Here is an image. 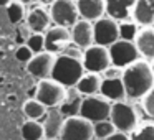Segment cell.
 <instances>
[{
  "label": "cell",
  "mask_w": 154,
  "mask_h": 140,
  "mask_svg": "<svg viewBox=\"0 0 154 140\" xmlns=\"http://www.w3.org/2000/svg\"><path fill=\"white\" fill-rule=\"evenodd\" d=\"M123 83L126 87L128 99H143L154 87V73L151 63L139 60L123 71Z\"/></svg>",
  "instance_id": "1"
},
{
  "label": "cell",
  "mask_w": 154,
  "mask_h": 140,
  "mask_svg": "<svg viewBox=\"0 0 154 140\" xmlns=\"http://www.w3.org/2000/svg\"><path fill=\"white\" fill-rule=\"evenodd\" d=\"M85 74H86V68L81 60L66 56V54H57L51 79L70 89V87H76V84Z\"/></svg>",
  "instance_id": "2"
},
{
  "label": "cell",
  "mask_w": 154,
  "mask_h": 140,
  "mask_svg": "<svg viewBox=\"0 0 154 140\" xmlns=\"http://www.w3.org/2000/svg\"><path fill=\"white\" fill-rule=\"evenodd\" d=\"M109 120L113 122V125L116 127L118 132H124V133H129V135L139 127L137 109L128 101L113 102Z\"/></svg>",
  "instance_id": "3"
},
{
  "label": "cell",
  "mask_w": 154,
  "mask_h": 140,
  "mask_svg": "<svg viewBox=\"0 0 154 140\" xmlns=\"http://www.w3.org/2000/svg\"><path fill=\"white\" fill-rule=\"evenodd\" d=\"M111 107H113V102L108 101L106 97H103L101 94H98V96H86L83 99V102H81L80 115L93 124L101 122V120H109Z\"/></svg>",
  "instance_id": "4"
},
{
  "label": "cell",
  "mask_w": 154,
  "mask_h": 140,
  "mask_svg": "<svg viewBox=\"0 0 154 140\" xmlns=\"http://www.w3.org/2000/svg\"><path fill=\"white\" fill-rule=\"evenodd\" d=\"M66 91H68L66 87L61 86L60 83H57L51 77L40 79V83L37 84V89H35V99H38L48 109L60 107L65 97H66Z\"/></svg>",
  "instance_id": "5"
},
{
  "label": "cell",
  "mask_w": 154,
  "mask_h": 140,
  "mask_svg": "<svg viewBox=\"0 0 154 140\" xmlns=\"http://www.w3.org/2000/svg\"><path fill=\"white\" fill-rule=\"evenodd\" d=\"M50 15L55 25L65 28H73L81 20L75 0H55L50 5Z\"/></svg>",
  "instance_id": "6"
},
{
  "label": "cell",
  "mask_w": 154,
  "mask_h": 140,
  "mask_svg": "<svg viewBox=\"0 0 154 140\" xmlns=\"http://www.w3.org/2000/svg\"><path fill=\"white\" fill-rule=\"evenodd\" d=\"M109 54L113 66L126 69L128 66L134 64L136 61L141 60V53L137 50L134 41H126V40H118L114 45L109 46Z\"/></svg>",
  "instance_id": "7"
},
{
  "label": "cell",
  "mask_w": 154,
  "mask_h": 140,
  "mask_svg": "<svg viewBox=\"0 0 154 140\" xmlns=\"http://www.w3.org/2000/svg\"><path fill=\"white\" fill-rule=\"evenodd\" d=\"M61 140H93L94 139V124L85 117H68L65 120Z\"/></svg>",
  "instance_id": "8"
},
{
  "label": "cell",
  "mask_w": 154,
  "mask_h": 140,
  "mask_svg": "<svg viewBox=\"0 0 154 140\" xmlns=\"http://www.w3.org/2000/svg\"><path fill=\"white\" fill-rule=\"evenodd\" d=\"M83 64L86 68V73L103 74L106 69H109L113 66L109 48L100 46V45H93V46L86 48L83 56Z\"/></svg>",
  "instance_id": "9"
},
{
  "label": "cell",
  "mask_w": 154,
  "mask_h": 140,
  "mask_svg": "<svg viewBox=\"0 0 154 140\" xmlns=\"http://www.w3.org/2000/svg\"><path fill=\"white\" fill-rule=\"evenodd\" d=\"M94 45L109 48L119 40V22L113 20L111 17H103L94 22Z\"/></svg>",
  "instance_id": "10"
},
{
  "label": "cell",
  "mask_w": 154,
  "mask_h": 140,
  "mask_svg": "<svg viewBox=\"0 0 154 140\" xmlns=\"http://www.w3.org/2000/svg\"><path fill=\"white\" fill-rule=\"evenodd\" d=\"M73 43L71 38V28H65V27H51L50 30L45 33V51L50 53H60L63 54L70 45Z\"/></svg>",
  "instance_id": "11"
},
{
  "label": "cell",
  "mask_w": 154,
  "mask_h": 140,
  "mask_svg": "<svg viewBox=\"0 0 154 140\" xmlns=\"http://www.w3.org/2000/svg\"><path fill=\"white\" fill-rule=\"evenodd\" d=\"M55 60H57V56L53 53H50V51H43V53L35 54L27 63L28 74H32L37 79H48V77H51Z\"/></svg>",
  "instance_id": "12"
},
{
  "label": "cell",
  "mask_w": 154,
  "mask_h": 140,
  "mask_svg": "<svg viewBox=\"0 0 154 140\" xmlns=\"http://www.w3.org/2000/svg\"><path fill=\"white\" fill-rule=\"evenodd\" d=\"M25 23L28 25V28L32 30V33H47L51 28V15L50 8H47L45 5H38V7L30 8V12H27V18Z\"/></svg>",
  "instance_id": "13"
},
{
  "label": "cell",
  "mask_w": 154,
  "mask_h": 140,
  "mask_svg": "<svg viewBox=\"0 0 154 140\" xmlns=\"http://www.w3.org/2000/svg\"><path fill=\"white\" fill-rule=\"evenodd\" d=\"M65 120L66 117L60 112L58 107H51V109L47 110L45 117L40 120L43 124V129H45V139L51 140V139H58L63 132V125H65Z\"/></svg>",
  "instance_id": "14"
},
{
  "label": "cell",
  "mask_w": 154,
  "mask_h": 140,
  "mask_svg": "<svg viewBox=\"0 0 154 140\" xmlns=\"http://www.w3.org/2000/svg\"><path fill=\"white\" fill-rule=\"evenodd\" d=\"M137 0H106V15L116 22L133 20V10Z\"/></svg>",
  "instance_id": "15"
},
{
  "label": "cell",
  "mask_w": 154,
  "mask_h": 140,
  "mask_svg": "<svg viewBox=\"0 0 154 140\" xmlns=\"http://www.w3.org/2000/svg\"><path fill=\"white\" fill-rule=\"evenodd\" d=\"M71 38H73V43L76 46L83 48V50L93 46L94 45V25H93V22H88V20L81 18L71 28Z\"/></svg>",
  "instance_id": "16"
},
{
  "label": "cell",
  "mask_w": 154,
  "mask_h": 140,
  "mask_svg": "<svg viewBox=\"0 0 154 140\" xmlns=\"http://www.w3.org/2000/svg\"><path fill=\"white\" fill-rule=\"evenodd\" d=\"M76 5L80 17L93 23L106 15V0H76Z\"/></svg>",
  "instance_id": "17"
},
{
  "label": "cell",
  "mask_w": 154,
  "mask_h": 140,
  "mask_svg": "<svg viewBox=\"0 0 154 140\" xmlns=\"http://www.w3.org/2000/svg\"><path fill=\"white\" fill-rule=\"evenodd\" d=\"M101 96L106 97L111 102H121V101L128 99L126 94V87H124L123 77H113V79H108L103 77V84H101Z\"/></svg>",
  "instance_id": "18"
},
{
  "label": "cell",
  "mask_w": 154,
  "mask_h": 140,
  "mask_svg": "<svg viewBox=\"0 0 154 140\" xmlns=\"http://www.w3.org/2000/svg\"><path fill=\"white\" fill-rule=\"evenodd\" d=\"M137 50L146 61H154V27H144L139 30L136 40Z\"/></svg>",
  "instance_id": "19"
},
{
  "label": "cell",
  "mask_w": 154,
  "mask_h": 140,
  "mask_svg": "<svg viewBox=\"0 0 154 140\" xmlns=\"http://www.w3.org/2000/svg\"><path fill=\"white\" fill-rule=\"evenodd\" d=\"M133 20L139 27H154V0H137L133 10Z\"/></svg>",
  "instance_id": "20"
},
{
  "label": "cell",
  "mask_w": 154,
  "mask_h": 140,
  "mask_svg": "<svg viewBox=\"0 0 154 140\" xmlns=\"http://www.w3.org/2000/svg\"><path fill=\"white\" fill-rule=\"evenodd\" d=\"M85 96L76 89V87H70L66 91V97L65 101L61 102V106L58 107L60 112L63 114L65 117H76L80 115V110H81V102H83Z\"/></svg>",
  "instance_id": "21"
},
{
  "label": "cell",
  "mask_w": 154,
  "mask_h": 140,
  "mask_svg": "<svg viewBox=\"0 0 154 140\" xmlns=\"http://www.w3.org/2000/svg\"><path fill=\"white\" fill-rule=\"evenodd\" d=\"M101 84H103V76L96 73H86L76 84V89L86 96H98L101 92Z\"/></svg>",
  "instance_id": "22"
},
{
  "label": "cell",
  "mask_w": 154,
  "mask_h": 140,
  "mask_svg": "<svg viewBox=\"0 0 154 140\" xmlns=\"http://www.w3.org/2000/svg\"><path fill=\"white\" fill-rule=\"evenodd\" d=\"M22 140H43L45 129L40 120H27L22 125Z\"/></svg>",
  "instance_id": "23"
},
{
  "label": "cell",
  "mask_w": 154,
  "mask_h": 140,
  "mask_svg": "<svg viewBox=\"0 0 154 140\" xmlns=\"http://www.w3.org/2000/svg\"><path fill=\"white\" fill-rule=\"evenodd\" d=\"M48 107L43 106L38 99H28L23 104V114L28 117V120H42L47 114Z\"/></svg>",
  "instance_id": "24"
},
{
  "label": "cell",
  "mask_w": 154,
  "mask_h": 140,
  "mask_svg": "<svg viewBox=\"0 0 154 140\" xmlns=\"http://www.w3.org/2000/svg\"><path fill=\"white\" fill-rule=\"evenodd\" d=\"M139 33V25L134 20H126L119 23V40L134 41Z\"/></svg>",
  "instance_id": "25"
},
{
  "label": "cell",
  "mask_w": 154,
  "mask_h": 140,
  "mask_svg": "<svg viewBox=\"0 0 154 140\" xmlns=\"http://www.w3.org/2000/svg\"><path fill=\"white\" fill-rule=\"evenodd\" d=\"M7 13H8V18L14 25H20L22 22L27 18V12H25V5L14 0L10 5L7 7Z\"/></svg>",
  "instance_id": "26"
},
{
  "label": "cell",
  "mask_w": 154,
  "mask_h": 140,
  "mask_svg": "<svg viewBox=\"0 0 154 140\" xmlns=\"http://www.w3.org/2000/svg\"><path fill=\"white\" fill-rule=\"evenodd\" d=\"M114 132H118V130L111 120H101V122L94 124V139H98V140H106Z\"/></svg>",
  "instance_id": "27"
},
{
  "label": "cell",
  "mask_w": 154,
  "mask_h": 140,
  "mask_svg": "<svg viewBox=\"0 0 154 140\" xmlns=\"http://www.w3.org/2000/svg\"><path fill=\"white\" fill-rule=\"evenodd\" d=\"M27 45L35 54L43 53L45 51V35L43 33H32V36L27 40Z\"/></svg>",
  "instance_id": "28"
},
{
  "label": "cell",
  "mask_w": 154,
  "mask_h": 140,
  "mask_svg": "<svg viewBox=\"0 0 154 140\" xmlns=\"http://www.w3.org/2000/svg\"><path fill=\"white\" fill-rule=\"evenodd\" d=\"M133 140H154V125L152 124H146L141 125L131 133Z\"/></svg>",
  "instance_id": "29"
},
{
  "label": "cell",
  "mask_w": 154,
  "mask_h": 140,
  "mask_svg": "<svg viewBox=\"0 0 154 140\" xmlns=\"http://www.w3.org/2000/svg\"><path fill=\"white\" fill-rule=\"evenodd\" d=\"M33 56H35V53L27 46V45H20V46L15 50V58H17L18 61H22V63H25V64H27Z\"/></svg>",
  "instance_id": "30"
},
{
  "label": "cell",
  "mask_w": 154,
  "mask_h": 140,
  "mask_svg": "<svg viewBox=\"0 0 154 140\" xmlns=\"http://www.w3.org/2000/svg\"><path fill=\"white\" fill-rule=\"evenodd\" d=\"M143 109L151 119H154V87L143 97Z\"/></svg>",
  "instance_id": "31"
},
{
  "label": "cell",
  "mask_w": 154,
  "mask_h": 140,
  "mask_svg": "<svg viewBox=\"0 0 154 140\" xmlns=\"http://www.w3.org/2000/svg\"><path fill=\"white\" fill-rule=\"evenodd\" d=\"M123 71L121 68H116V66H111L109 69H106L101 76L103 77H108V79H113V77H123Z\"/></svg>",
  "instance_id": "32"
},
{
  "label": "cell",
  "mask_w": 154,
  "mask_h": 140,
  "mask_svg": "<svg viewBox=\"0 0 154 140\" xmlns=\"http://www.w3.org/2000/svg\"><path fill=\"white\" fill-rule=\"evenodd\" d=\"M106 140H133L129 133H124V132H114L111 137H108Z\"/></svg>",
  "instance_id": "33"
},
{
  "label": "cell",
  "mask_w": 154,
  "mask_h": 140,
  "mask_svg": "<svg viewBox=\"0 0 154 140\" xmlns=\"http://www.w3.org/2000/svg\"><path fill=\"white\" fill-rule=\"evenodd\" d=\"M37 2H40V5H45V7L48 5V7H50V5L53 4L55 0H37Z\"/></svg>",
  "instance_id": "34"
},
{
  "label": "cell",
  "mask_w": 154,
  "mask_h": 140,
  "mask_svg": "<svg viewBox=\"0 0 154 140\" xmlns=\"http://www.w3.org/2000/svg\"><path fill=\"white\" fill-rule=\"evenodd\" d=\"M12 2H14V0H0V7H5V8H7L8 5L12 4Z\"/></svg>",
  "instance_id": "35"
},
{
  "label": "cell",
  "mask_w": 154,
  "mask_h": 140,
  "mask_svg": "<svg viewBox=\"0 0 154 140\" xmlns=\"http://www.w3.org/2000/svg\"><path fill=\"white\" fill-rule=\"evenodd\" d=\"M17 2H20V4H23V5H30V4H33L35 0H17Z\"/></svg>",
  "instance_id": "36"
},
{
  "label": "cell",
  "mask_w": 154,
  "mask_h": 140,
  "mask_svg": "<svg viewBox=\"0 0 154 140\" xmlns=\"http://www.w3.org/2000/svg\"><path fill=\"white\" fill-rule=\"evenodd\" d=\"M151 68H152V73H154V61H151Z\"/></svg>",
  "instance_id": "37"
},
{
  "label": "cell",
  "mask_w": 154,
  "mask_h": 140,
  "mask_svg": "<svg viewBox=\"0 0 154 140\" xmlns=\"http://www.w3.org/2000/svg\"><path fill=\"white\" fill-rule=\"evenodd\" d=\"M51 140H61V139H60V137H58V139H51Z\"/></svg>",
  "instance_id": "38"
},
{
  "label": "cell",
  "mask_w": 154,
  "mask_h": 140,
  "mask_svg": "<svg viewBox=\"0 0 154 140\" xmlns=\"http://www.w3.org/2000/svg\"><path fill=\"white\" fill-rule=\"evenodd\" d=\"M43 140H47V139H43Z\"/></svg>",
  "instance_id": "39"
},
{
  "label": "cell",
  "mask_w": 154,
  "mask_h": 140,
  "mask_svg": "<svg viewBox=\"0 0 154 140\" xmlns=\"http://www.w3.org/2000/svg\"><path fill=\"white\" fill-rule=\"evenodd\" d=\"M75 2H76V0H75Z\"/></svg>",
  "instance_id": "40"
}]
</instances>
